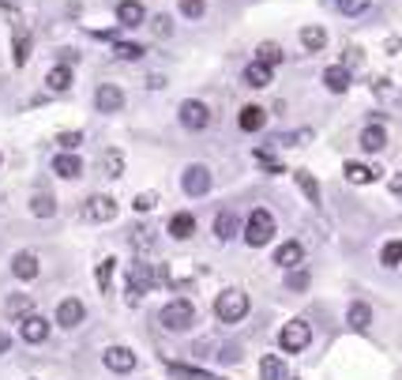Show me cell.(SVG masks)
I'll return each instance as SVG.
<instances>
[{
  "mask_svg": "<svg viewBox=\"0 0 402 380\" xmlns=\"http://www.w3.org/2000/svg\"><path fill=\"white\" fill-rule=\"evenodd\" d=\"M214 312H218L222 324H241L248 317V294L245 290H222L218 298H214Z\"/></svg>",
  "mask_w": 402,
  "mask_h": 380,
  "instance_id": "cell-1",
  "label": "cell"
},
{
  "mask_svg": "<svg viewBox=\"0 0 402 380\" xmlns=\"http://www.w3.org/2000/svg\"><path fill=\"white\" fill-rule=\"evenodd\" d=\"M271 237H275V215H271L267 207H256L245 222V241L252 248H264Z\"/></svg>",
  "mask_w": 402,
  "mask_h": 380,
  "instance_id": "cell-2",
  "label": "cell"
},
{
  "mask_svg": "<svg viewBox=\"0 0 402 380\" xmlns=\"http://www.w3.org/2000/svg\"><path fill=\"white\" fill-rule=\"evenodd\" d=\"M158 324H162L166 331H188L192 324H195L192 301H170L162 312H158Z\"/></svg>",
  "mask_w": 402,
  "mask_h": 380,
  "instance_id": "cell-3",
  "label": "cell"
},
{
  "mask_svg": "<svg viewBox=\"0 0 402 380\" xmlns=\"http://www.w3.org/2000/svg\"><path fill=\"white\" fill-rule=\"evenodd\" d=\"M177 117H181V125L188 128V132H203V128L211 125V109H207V102H200V98H184Z\"/></svg>",
  "mask_w": 402,
  "mask_h": 380,
  "instance_id": "cell-4",
  "label": "cell"
},
{
  "mask_svg": "<svg viewBox=\"0 0 402 380\" xmlns=\"http://www.w3.org/2000/svg\"><path fill=\"white\" fill-rule=\"evenodd\" d=\"M211 184H214V177H211V170L203 162H192L188 170L181 173V189L188 192V196H207Z\"/></svg>",
  "mask_w": 402,
  "mask_h": 380,
  "instance_id": "cell-5",
  "label": "cell"
},
{
  "mask_svg": "<svg viewBox=\"0 0 402 380\" xmlns=\"http://www.w3.org/2000/svg\"><path fill=\"white\" fill-rule=\"evenodd\" d=\"M278 342H282L286 354H301L308 342H312V328H308L305 320H289L282 328V335H278Z\"/></svg>",
  "mask_w": 402,
  "mask_h": 380,
  "instance_id": "cell-6",
  "label": "cell"
},
{
  "mask_svg": "<svg viewBox=\"0 0 402 380\" xmlns=\"http://www.w3.org/2000/svg\"><path fill=\"white\" fill-rule=\"evenodd\" d=\"M49 328L53 324L45 317H38V312H26V317L19 320V335H23V342H31V347H38V342L49 339Z\"/></svg>",
  "mask_w": 402,
  "mask_h": 380,
  "instance_id": "cell-7",
  "label": "cell"
},
{
  "mask_svg": "<svg viewBox=\"0 0 402 380\" xmlns=\"http://www.w3.org/2000/svg\"><path fill=\"white\" fill-rule=\"evenodd\" d=\"M95 106H98V113H120L124 109V90L113 87V83H102L95 90Z\"/></svg>",
  "mask_w": 402,
  "mask_h": 380,
  "instance_id": "cell-8",
  "label": "cell"
},
{
  "mask_svg": "<svg viewBox=\"0 0 402 380\" xmlns=\"http://www.w3.org/2000/svg\"><path fill=\"white\" fill-rule=\"evenodd\" d=\"M83 219H90V222H113L117 219V200L113 196H90L87 207H83Z\"/></svg>",
  "mask_w": 402,
  "mask_h": 380,
  "instance_id": "cell-9",
  "label": "cell"
},
{
  "mask_svg": "<svg viewBox=\"0 0 402 380\" xmlns=\"http://www.w3.org/2000/svg\"><path fill=\"white\" fill-rule=\"evenodd\" d=\"M102 361H106L109 373H132L139 358H136V350H128V347H109L106 354H102Z\"/></svg>",
  "mask_w": 402,
  "mask_h": 380,
  "instance_id": "cell-10",
  "label": "cell"
},
{
  "mask_svg": "<svg viewBox=\"0 0 402 380\" xmlns=\"http://www.w3.org/2000/svg\"><path fill=\"white\" fill-rule=\"evenodd\" d=\"M38 271H42V260L31 253V248H23V253L12 256V275H15V279L31 283V279H38Z\"/></svg>",
  "mask_w": 402,
  "mask_h": 380,
  "instance_id": "cell-11",
  "label": "cell"
},
{
  "mask_svg": "<svg viewBox=\"0 0 402 380\" xmlns=\"http://www.w3.org/2000/svg\"><path fill=\"white\" fill-rule=\"evenodd\" d=\"M83 317H87V305H83L79 298H64L61 305H57V324L61 328H79L83 324Z\"/></svg>",
  "mask_w": 402,
  "mask_h": 380,
  "instance_id": "cell-12",
  "label": "cell"
},
{
  "mask_svg": "<svg viewBox=\"0 0 402 380\" xmlns=\"http://www.w3.org/2000/svg\"><path fill=\"white\" fill-rule=\"evenodd\" d=\"M53 173L64 177V181H76V177H83V159H79L76 151H64V155L53 159Z\"/></svg>",
  "mask_w": 402,
  "mask_h": 380,
  "instance_id": "cell-13",
  "label": "cell"
},
{
  "mask_svg": "<svg viewBox=\"0 0 402 380\" xmlns=\"http://www.w3.org/2000/svg\"><path fill=\"white\" fill-rule=\"evenodd\" d=\"M117 23L120 26H143L147 23V8L139 0H120L117 4Z\"/></svg>",
  "mask_w": 402,
  "mask_h": 380,
  "instance_id": "cell-14",
  "label": "cell"
},
{
  "mask_svg": "<svg viewBox=\"0 0 402 380\" xmlns=\"http://www.w3.org/2000/svg\"><path fill=\"white\" fill-rule=\"evenodd\" d=\"M301 260H305V245H301V241H282V245L275 248V264L286 267V271H289V267H297Z\"/></svg>",
  "mask_w": 402,
  "mask_h": 380,
  "instance_id": "cell-15",
  "label": "cell"
},
{
  "mask_svg": "<svg viewBox=\"0 0 402 380\" xmlns=\"http://www.w3.org/2000/svg\"><path fill=\"white\" fill-rule=\"evenodd\" d=\"M237 234H241L237 211H218V219H214V237H218V241H233Z\"/></svg>",
  "mask_w": 402,
  "mask_h": 380,
  "instance_id": "cell-16",
  "label": "cell"
},
{
  "mask_svg": "<svg viewBox=\"0 0 402 380\" xmlns=\"http://www.w3.org/2000/svg\"><path fill=\"white\" fill-rule=\"evenodd\" d=\"M361 147H364V151H369V155L383 151V147H387V128H383L380 120H372V125H369V128H364V132H361Z\"/></svg>",
  "mask_w": 402,
  "mask_h": 380,
  "instance_id": "cell-17",
  "label": "cell"
},
{
  "mask_svg": "<svg viewBox=\"0 0 402 380\" xmlns=\"http://www.w3.org/2000/svg\"><path fill=\"white\" fill-rule=\"evenodd\" d=\"M323 83H327V90H335V95H346V90H350V68H346V64L323 68Z\"/></svg>",
  "mask_w": 402,
  "mask_h": 380,
  "instance_id": "cell-18",
  "label": "cell"
},
{
  "mask_svg": "<svg viewBox=\"0 0 402 380\" xmlns=\"http://www.w3.org/2000/svg\"><path fill=\"white\" fill-rule=\"evenodd\" d=\"M271 79H275V68L264 64V61H252L248 68H245V83H248V87H256V90H264Z\"/></svg>",
  "mask_w": 402,
  "mask_h": 380,
  "instance_id": "cell-19",
  "label": "cell"
},
{
  "mask_svg": "<svg viewBox=\"0 0 402 380\" xmlns=\"http://www.w3.org/2000/svg\"><path fill=\"white\" fill-rule=\"evenodd\" d=\"M237 125H241V132H259V128L267 125V109L264 106H245L241 117H237Z\"/></svg>",
  "mask_w": 402,
  "mask_h": 380,
  "instance_id": "cell-20",
  "label": "cell"
},
{
  "mask_svg": "<svg viewBox=\"0 0 402 380\" xmlns=\"http://www.w3.org/2000/svg\"><path fill=\"white\" fill-rule=\"evenodd\" d=\"M195 234V219L188 215V211H177V215L170 219V237H177V241H188Z\"/></svg>",
  "mask_w": 402,
  "mask_h": 380,
  "instance_id": "cell-21",
  "label": "cell"
},
{
  "mask_svg": "<svg viewBox=\"0 0 402 380\" xmlns=\"http://www.w3.org/2000/svg\"><path fill=\"white\" fill-rule=\"evenodd\" d=\"M294 177H297V189L305 192V200L312 203V207H320V200H323V196H320V181H316L308 170H297Z\"/></svg>",
  "mask_w": 402,
  "mask_h": 380,
  "instance_id": "cell-22",
  "label": "cell"
},
{
  "mask_svg": "<svg viewBox=\"0 0 402 380\" xmlns=\"http://www.w3.org/2000/svg\"><path fill=\"white\" fill-rule=\"evenodd\" d=\"M301 45H305V53L327 49V26H305V31H301Z\"/></svg>",
  "mask_w": 402,
  "mask_h": 380,
  "instance_id": "cell-23",
  "label": "cell"
},
{
  "mask_svg": "<svg viewBox=\"0 0 402 380\" xmlns=\"http://www.w3.org/2000/svg\"><path fill=\"white\" fill-rule=\"evenodd\" d=\"M45 87H49L53 95H64V90L72 87V68H68V64H57V68L45 76Z\"/></svg>",
  "mask_w": 402,
  "mask_h": 380,
  "instance_id": "cell-24",
  "label": "cell"
},
{
  "mask_svg": "<svg viewBox=\"0 0 402 380\" xmlns=\"http://www.w3.org/2000/svg\"><path fill=\"white\" fill-rule=\"evenodd\" d=\"M346 324H350L353 331H364V328L372 324V309H369L364 301H353V305H350V312H346Z\"/></svg>",
  "mask_w": 402,
  "mask_h": 380,
  "instance_id": "cell-25",
  "label": "cell"
},
{
  "mask_svg": "<svg viewBox=\"0 0 402 380\" xmlns=\"http://www.w3.org/2000/svg\"><path fill=\"white\" fill-rule=\"evenodd\" d=\"M342 173H346V181H353V184H372L376 181V170H372V166H361V162H346Z\"/></svg>",
  "mask_w": 402,
  "mask_h": 380,
  "instance_id": "cell-26",
  "label": "cell"
},
{
  "mask_svg": "<svg viewBox=\"0 0 402 380\" xmlns=\"http://www.w3.org/2000/svg\"><path fill=\"white\" fill-rule=\"evenodd\" d=\"M31 215L34 219H53L57 215V200H53L49 192H38V196L31 200Z\"/></svg>",
  "mask_w": 402,
  "mask_h": 380,
  "instance_id": "cell-27",
  "label": "cell"
},
{
  "mask_svg": "<svg viewBox=\"0 0 402 380\" xmlns=\"http://www.w3.org/2000/svg\"><path fill=\"white\" fill-rule=\"evenodd\" d=\"M113 271H117V260H113V256H106V260L98 264V271H95V283H98L102 294H109V286H113Z\"/></svg>",
  "mask_w": 402,
  "mask_h": 380,
  "instance_id": "cell-28",
  "label": "cell"
},
{
  "mask_svg": "<svg viewBox=\"0 0 402 380\" xmlns=\"http://www.w3.org/2000/svg\"><path fill=\"white\" fill-rule=\"evenodd\" d=\"M259 377H264V380H286V369H282V361H278L275 354H267L264 361H259Z\"/></svg>",
  "mask_w": 402,
  "mask_h": 380,
  "instance_id": "cell-29",
  "label": "cell"
},
{
  "mask_svg": "<svg viewBox=\"0 0 402 380\" xmlns=\"http://www.w3.org/2000/svg\"><path fill=\"white\" fill-rule=\"evenodd\" d=\"M102 170H106V177H120V173H124V155H120V151H106V155H102Z\"/></svg>",
  "mask_w": 402,
  "mask_h": 380,
  "instance_id": "cell-30",
  "label": "cell"
},
{
  "mask_svg": "<svg viewBox=\"0 0 402 380\" xmlns=\"http://www.w3.org/2000/svg\"><path fill=\"white\" fill-rule=\"evenodd\" d=\"M4 312L8 317H26V312H31V298H26V294H12V298L4 301Z\"/></svg>",
  "mask_w": 402,
  "mask_h": 380,
  "instance_id": "cell-31",
  "label": "cell"
},
{
  "mask_svg": "<svg viewBox=\"0 0 402 380\" xmlns=\"http://www.w3.org/2000/svg\"><path fill=\"white\" fill-rule=\"evenodd\" d=\"M282 57H286V53H282V45H278V42H264V45H259V49H256V61L271 64V68H275V64L282 61Z\"/></svg>",
  "mask_w": 402,
  "mask_h": 380,
  "instance_id": "cell-32",
  "label": "cell"
},
{
  "mask_svg": "<svg viewBox=\"0 0 402 380\" xmlns=\"http://www.w3.org/2000/svg\"><path fill=\"white\" fill-rule=\"evenodd\" d=\"M380 264L383 267H399L402 264V241H387V245L380 248Z\"/></svg>",
  "mask_w": 402,
  "mask_h": 380,
  "instance_id": "cell-33",
  "label": "cell"
},
{
  "mask_svg": "<svg viewBox=\"0 0 402 380\" xmlns=\"http://www.w3.org/2000/svg\"><path fill=\"white\" fill-rule=\"evenodd\" d=\"M113 53H117V61H139L147 49H143L139 42H117V45H113Z\"/></svg>",
  "mask_w": 402,
  "mask_h": 380,
  "instance_id": "cell-34",
  "label": "cell"
},
{
  "mask_svg": "<svg viewBox=\"0 0 402 380\" xmlns=\"http://www.w3.org/2000/svg\"><path fill=\"white\" fill-rule=\"evenodd\" d=\"M203 12H207V0H181L184 19H203Z\"/></svg>",
  "mask_w": 402,
  "mask_h": 380,
  "instance_id": "cell-35",
  "label": "cell"
},
{
  "mask_svg": "<svg viewBox=\"0 0 402 380\" xmlns=\"http://www.w3.org/2000/svg\"><path fill=\"white\" fill-rule=\"evenodd\" d=\"M256 162L259 166H267L271 173H282V162L275 159V151H267V147H256Z\"/></svg>",
  "mask_w": 402,
  "mask_h": 380,
  "instance_id": "cell-36",
  "label": "cell"
},
{
  "mask_svg": "<svg viewBox=\"0 0 402 380\" xmlns=\"http://www.w3.org/2000/svg\"><path fill=\"white\" fill-rule=\"evenodd\" d=\"M170 373H177V377H184V380H211L203 369H192V365H177V361H170Z\"/></svg>",
  "mask_w": 402,
  "mask_h": 380,
  "instance_id": "cell-37",
  "label": "cell"
},
{
  "mask_svg": "<svg viewBox=\"0 0 402 380\" xmlns=\"http://www.w3.org/2000/svg\"><path fill=\"white\" fill-rule=\"evenodd\" d=\"M26 61H31V38L19 34V38H15V68H23Z\"/></svg>",
  "mask_w": 402,
  "mask_h": 380,
  "instance_id": "cell-38",
  "label": "cell"
},
{
  "mask_svg": "<svg viewBox=\"0 0 402 380\" xmlns=\"http://www.w3.org/2000/svg\"><path fill=\"white\" fill-rule=\"evenodd\" d=\"M369 4L372 0H339V12L342 15H361V12H369Z\"/></svg>",
  "mask_w": 402,
  "mask_h": 380,
  "instance_id": "cell-39",
  "label": "cell"
},
{
  "mask_svg": "<svg viewBox=\"0 0 402 380\" xmlns=\"http://www.w3.org/2000/svg\"><path fill=\"white\" fill-rule=\"evenodd\" d=\"M154 203H158V196H154V192H139V196L132 200V207H136V211H143V215H147V211H154Z\"/></svg>",
  "mask_w": 402,
  "mask_h": 380,
  "instance_id": "cell-40",
  "label": "cell"
},
{
  "mask_svg": "<svg viewBox=\"0 0 402 380\" xmlns=\"http://www.w3.org/2000/svg\"><path fill=\"white\" fill-rule=\"evenodd\" d=\"M57 143L64 147V151H76V147L83 143V132H61V136H57Z\"/></svg>",
  "mask_w": 402,
  "mask_h": 380,
  "instance_id": "cell-41",
  "label": "cell"
},
{
  "mask_svg": "<svg viewBox=\"0 0 402 380\" xmlns=\"http://www.w3.org/2000/svg\"><path fill=\"white\" fill-rule=\"evenodd\" d=\"M286 286H289V290H305V286H308V275H305V271H294V267H289Z\"/></svg>",
  "mask_w": 402,
  "mask_h": 380,
  "instance_id": "cell-42",
  "label": "cell"
},
{
  "mask_svg": "<svg viewBox=\"0 0 402 380\" xmlns=\"http://www.w3.org/2000/svg\"><path fill=\"white\" fill-rule=\"evenodd\" d=\"M132 245H136V248H151V245H154L151 230H132Z\"/></svg>",
  "mask_w": 402,
  "mask_h": 380,
  "instance_id": "cell-43",
  "label": "cell"
},
{
  "mask_svg": "<svg viewBox=\"0 0 402 380\" xmlns=\"http://www.w3.org/2000/svg\"><path fill=\"white\" fill-rule=\"evenodd\" d=\"M154 34H158V38L170 34V15H154Z\"/></svg>",
  "mask_w": 402,
  "mask_h": 380,
  "instance_id": "cell-44",
  "label": "cell"
},
{
  "mask_svg": "<svg viewBox=\"0 0 402 380\" xmlns=\"http://www.w3.org/2000/svg\"><path fill=\"white\" fill-rule=\"evenodd\" d=\"M346 68H353V64H361V49H346Z\"/></svg>",
  "mask_w": 402,
  "mask_h": 380,
  "instance_id": "cell-45",
  "label": "cell"
},
{
  "mask_svg": "<svg viewBox=\"0 0 402 380\" xmlns=\"http://www.w3.org/2000/svg\"><path fill=\"white\" fill-rule=\"evenodd\" d=\"M391 192H395V196H402V170L395 173V177H391Z\"/></svg>",
  "mask_w": 402,
  "mask_h": 380,
  "instance_id": "cell-46",
  "label": "cell"
},
{
  "mask_svg": "<svg viewBox=\"0 0 402 380\" xmlns=\"http://www.w3.org/2000/svg\"><path fill=\"white\" fill-rule=\"evenodd\" d=\"M8 350H12V339H8L4 331H0V354H8Z\"/></svg>",
  "mask_w": 402,
  "mask_h": 380,
  "instance_id": "cell-47",
  "label": "cell"
},
{
  "mask_svg": "<svg viewBox=\"0 0 402 380\" xmlns=\"http://www.w3.org/2000/svg\"><path fill=\"white\" fill-rule=\"evenodd\" d=\"M211 380H222V377H211Z\"/></svg>",
  "mask_w": 402,
  "mask_h": 380,
  "instance_id": "cell-48",
  "label": "cell"
}]
</instances>
